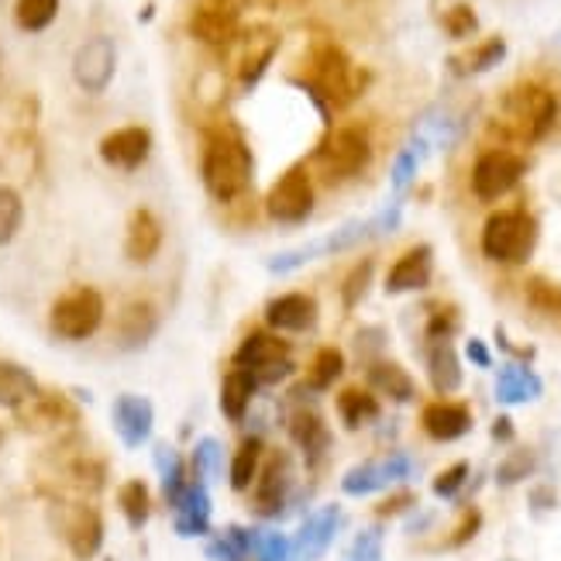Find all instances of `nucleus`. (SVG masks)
<instances>
[{
    "label": "nucleus",
    "mask_w": 561,
    "mask_h": 561,
    "mask_svg": "<svg viewBox=\"0 0 561 561\" xmlns=\"http://www.w3.org/2000/svg\"><path fill=\"white\" fill-rule=\"evenodd\" d=\"M201 176L204 186L214 201L231 204L252 183V156L249 145L241 141L238 131L231 128H217L204 141V159H201Z\"/></svg>",
    "instance_id": "nucleus-1"
},
{
    "label": "nucleus",
    "mask_w": 561,
    "mask_h": 561,
    "mask_svg": "<svg viewBox=\"0 0 561 561\" xmlns=\"http://www.w3.org/2000/svg\"><path fill=\"white\" fill-rule=\"evenodd\" d=\"M310 83L313 93L328 101L331 107H348L352 101H358L362 90L369 87V72L358 69L352 62V56L334 42H317L310 48Z\"/></svg>",
    "instance_id": "nucleus-2"
},
{
    "label": "nucleus",
    "mask_w": 561,
    "mask_h": 561,
    "mask_svg": "<svg viewBox=\"0 0 561 561\" xmlns=\"http://www.w3.org/2000/svg\"><path fill=\"white\" fill-rule=\"evenodd\" d=\"M558 117L554 93L541 83H517L500 104V128L517 141H541Z\"/></svg>",
    "instance_id": "nucleus-3"
},
{
    "label": "nucleus",
    "mask_w": 561,
    "mask_h": 561,
    "mask_svg": "<svg viewBox=\"0 0 561 561\" xmlns=\"http://www.w3.org/2000/svg\"><path fill=\"white\" fill-rule=\"evenodd\" d=\"M369 159H373V141L362 125L334 128L313 152V165H317V173H321L324 183L355 180L362 169L369 165Z\"/></svg>",
    "instance_id": "nucleus-4"
},
{
    "label": "nucleus",
    "mask_w": 561,
    "mask_h": 561,
    "mask_svg": "<svg viewBox=\"0 0 561 561\" xmlns=\"http://www.w3.org/2000/svg\"><path fill=\"white\" fill-rule=\"evenodd\" d=\"M534 245H538V225L524 210H500L482 228V255L493 262L503 265L527 262Z\"/></svg>",
    "instance_id": "nucleus-5"
},
{
    "label": "nucleus",
    "mask_w": 561,
    "mask_h": 561,
    "mask_svg": "<svg viewBox=\"0 0 561 561\" xmlns=\"http://www.w3.org/2000/svg\"><path fill=\"white\" fill-rule=\"evenodd\" d=\"M53 331L66 341H87L104 321V297L93 286L69 289L53 307Z\"/></svg>",
    "instance_id": "nucleus-6"
},
{
    "label": "nucleus",
    "mask_w": 561,
    "mask_h": 561,
    "mask_svg": "<svg viewBox=\"0 0 561 561\" xmlns=\"http://www.w3.org/2000/svg\"><path fill=\"white\" fill-rule=\"evenodd\" d=\"M313 180L304 165H293L276 180V186L265 197V210H270L273 221L279 225H304L307 217L313 214Z\"/></svg>",
    "instance_id": "nucleus-7"
},
{
    "label": "nucleus",
    "mask_w": 561,
    "mask_h": 561,
    "mask_svg": "<svg viewBox=\"0 0 561 561\" xmlns=\"http://www.w3.org/2000/svg\"><path fill=\"white\" fill-rule=\"evenodd\" d=\"M527 173V162L510 149H490L482 152L472 165V193L479 201H500L520 183Z\"/></svg>",
    "instance_id": "nucleus-8"
},
{
    "label": "nucleus",
    "mask_w": 561,
    "mask_h": 561,
    "mask_svg": "<svg viewBox=\"0 0 561 561\" xmlns=\"http://www.w3.org/2000/svg\"><path fill=\"white\" fill-rule=\"evenodd\" d=\"M241 0H197L190 14V35L210 48H231L238 38Z\"/></svg>",
    "instance_id": "nucleus-9"
},
{
    "label": "nucleus",
    "mask_w": 561,
    "mask_h": 561,
    "mask_svg": "<svg viewBox=\"0 0 561 561\" xmlns=\"http://www.w3.org/2000/svg\"><path fill=\"white\" fill-rule=\"evenodd\" d=\"M234 369L252 373L255 382H283L293 373V358L286 345L273 334H252L234 355Z\"/></svg>",
    "instance_id": "nucleus-10"
},
{
    "label": "nucleus",
    "mask_w": 561,
    "mask_h": 561,
    "mask_svg": "<svg viewBox=\"0 0 561 561\" xmlns=\"http://www.w3.org/2000/svg\"><path fill=\"white\" fill-rule=\"evenodd\" d=\"M56 527L62 534V541L77 558H93L104 545V520L93 506L87 503H62L56 510Z\"/></svg>",
    "instance_id": "nucleus-11"
},
{
    "label": "nucleus",
    "mask_w": 561,
    "mask_h": 561,
    "mask_svg": "<svg viewBox=\"0 0 561 561\" xmlns=\"http://www.w3.org/2000/svg\"><path fill=\"white\" fill-rule=\"evenodd\" d=\"M117 69V48L107 35H93L80 45L77 59H72V80L87 93H104L114 80Z\"/></svg>",
    "instance_id": "nucleus-12"
},
{
    "label": "nucleus",
    "mask_w": 561,
    "mask_h": 561,
    "mask_svg": "<svg viewBox=\"0 0 561 561\" xmlns=\"http://www.w3.org/2000/svg\"><path fill=\"white\" fill-rule=\"evenodd\" d=\"M231 45H238V59H234V77L252 87L265 69H270L276 48H279V35L270 28H252L249 35H238Z\"/></svg>",
    "instance_id": "nucleus-13"
},
{
    "label": "nucleus",
    "mask_w": 561,
    "mask_h": 561,
    "mask_svg": "<svg viewBox=\"0 0 561 561\" xmlns=\"http://www.w3.org/2000/svg\"><path fill=\"white\" fill-rule=\"evenodd\" d=\"M149 152H152V135L138 125L117 128L101 141V159L114 169H138L149 159Z\"/></svg>",
    "instance_id": "nucleus-14"
},
{
    "label": "nucleus",
    "mask_w": 561,
    "mask_h": 561,
    "mask_svg": "<svg viewBox=\"0 0 561 561\" xmlns=\"http://www.w3.org/2000/svg\"><path fill=\"white\" fill-rule=\"evenodd\" d=\"M162 249V225L149 207H138L128 221V238H125V255L135 265L152 262Z\"/></svg>",
    "instance_id": "nucleus-15"
},
{
    "label": "nucleus",
    "mask_w": 561,
    "mask_h": 561,
    "mask_svg": "<svg viewBox=\"0 0 561 561\" xmlns=\"http://www.w3.org/2000/svg\"><path fill=\"white\" fill-rule=\"evenodd\" d=\"M431 270H434V252L427 245H417L403 252L393 270L386 276V293H410V289H424L431 283Z\"/></svg>",
    "instance_id": "nucleus-16"
},
{
    "label": "nucleus",
    "mask_w": 561,
    "mask_h": 561,
    "mask_svg": "<svg viewBox=\"0 0 561 561\" xmlns=\"http://www.w3.org/2000/svg\"><path fill=\"white\" fill-rule=\"evenodd\" d=\"M114 424H117V434L121 442L128 448H138L141 442H149L152 434V403L145 397H117L114 403Z\"/></svg>",
    "instance_id": "nucleus-17"
},
{
    "label": "nucleus",
    "mask_w": 561,
    "mask_h": 561,
    "mask_svg": "<svg viewBox=\"0 0 561 561\" xmlns=\"http://www.w3.org/2000/svg\"><path fill=\"white\" fill-rule=\"evenodd\" d=\"M421 424L434 442H458L472 431V413L461 403H431L421 413Z\"/></svg>",
    "instance_id": "nucleus-18"
},
{
    "label": "nucleus",
    "mask_w": 561,
    "mask_h": 561,
    "mask_svg": "<svg viewBox=\"0 0 561 561\" xmlns=\"http://www.w3.org/2000/svg\"><path fill=\"white\" fill-rule=\"evenodd\" d=\"M156 328H159L156 307L145 304V300H135V304H128L125 310H121V317H117V345L135 352L141 345H149Z\"/></svg>",
    "instance_id": "nucleus-19"
},
{
    "label": "nucleus",
    "mask_w": 561,
    "mask_h": 561,
    "mask_svg": "<svg viewBox=\"0 0 561 561\" xmlns=\"http://www.w3.org/2000/svg\"><path fill=\"white\" fill-rule=\"evenodd\" d=\"M265 321L276 331H307L317 321V304L304 293H286V297L273 300L265 310Z\"/></svg>",
    "instance_id": "nucleus-20"
},
{
    "label": "nucleus",
    "mask_w": 561,
    "mask_h": 561,
    "mask_svg": "<svg viewBox=\"0 0 561 561\" xmlns=\"http://www.w3.org/2000/svg\"><path fill=\"white\" fill-rule=\"evenodd\" d=\"M286 490H289V469H286V458L276 451L262 469V485H259V496H255V510L262 517H276L283 503H286Z\"/></svg>",
    "instance_id": "nucleus-21"
},
{
    "label": "nucleus",
    "mask_w": 561,
    "mask_h": 561,
    "mask_svg": "<svg viewBox=\"0 0 561 561\" xmlns=\"http://www.w3.org/2000/svg\"><path fill=\"white\" fill-rule=\"evenodd\" d=\"M289 434H293V442H297V448L307 455V461L313 466L317 458H321L331 445V434H328V424L321 413H313V410H297L293 413V421H289Z\"/></svg>",
    "instance_id": "nucleus-22"
},
{
    "label": "nucleus",
    "mask_w": 561,
    "mask_h": 561,
    "mask_svg": "<svg viewBox=\"0 0 561 561\" xmlns=\"http://www.w3.org/2000/svg\"><path fill=\"white\" fill-rule=\"evenodd\" d=\"M503 56H506V42H503L500 35H493V38H485V42H479V45L466 48V53L451 56V59H448V66H451L455 77H479V72L500 66V62H503Z\"/></svg>",
    "instance_id": "nucleus-23"
},
{
    "label": "nucleus",
    "mask_w": 561,
    "mask_h": 561,
    "mask_svg": "<svg viewBox=\"0 0 561 561\" xmlns=\"http://www.w3.org/2000/svg\"><path fill=\"white\" fill-rule=\"evenodd\" d=\"M38 397V382L35 376L14 362H0V407H24L35 403Z\"/></svg>",
    "instance_id": "nucleus-24"
},
{
    "label": "nucleus",
    "mask_w": 561,
    "mask_h": 561,
    "mask_svg": "<svg viewBox=\"0 0 561 561\" xmlns=\"http://www.w3.org/2000/svg\"><path fill=\"white\" fill-rule=\"evenodd\" d=\"M534 397H541V379L530 369H524V365H506L496 379V400L514 407V403H527Z\"/></svg>",
    "instance_id": "nucleus-25"
},
{
    "label": "nucleus",
    "mask_w": 561,
    "mask_h": 561,
    "mask_svg": "<svg viewBox=\"0 0 561 561\" xmlns=\"http://www.w3.org/2000/svg\"><path fill=\"white\" fill-rule=\"evenodd\" d=\"M427 373H431V386L437 393H455L461 386V362L448 341H434V348L427 355Z\"/></svg>",
    "instance_id": "nucleus-26"
},
{
    "label": "nucleus",
    "mask_w": 561,
    "mask_h": 561,
    "mask_svg": "<svg viewBox=\"0 0 561 561\" xmlns=\"http://www.w3.org/2000/svg\"><path fill=\"white\" fill-rule=\"evenodd\" d=\"M180 517H176V530L180 534H204L207 530V520H210V500H207V490L201 482H190L183 500L176 503Z\"/></svg>",
    "instance_id": "nucleus-27"
},
{
    "label": "nucleus",
    "mask_w": 561,
    "mask_h": 561,
    "mask_svg": "<svg viewBox=\"0 0 561 561\" xmlns=\"http://www.w3.org/2000/svg\"><path fill=\"white\" fill-rule=\"evenodd\" d=\"M255 379L252 373L245 369H231L221 382V410H225V417L228 421H241L245 417V410L252 403V393H255Z\"/></svg>",
    "instance_id": "nucleus-28"
},
{
    "label": "nucleus",
    "mask_w": 561,
    "mask_h": 561,
    "mask_svg": "<svg viewBox=\"0 0 561 561\" xmlns=\"http://www.w3.org/2000/svg\"><path fill=\"white\" fill-rule=\"evenodd\" d=\"M334 530H337V506H324L321 514H313L304 524L300 538H297V545H293V548L304 551V554H321L331 545Z\"/></svg>",
    "instance_id": "nucleus-29"
},
{
    "label": "nucleus",
    "mask_w": 561,
    "mask_h": 561,
    "mask_svg": "<svg viewBox=\"0 0 561 561\" xmlns=\"http://www.w3.org/2000/svg\"><path fill=\"white\" fill-rule=\"evenodd\" d=\"M369 382L379 389V393H386L389 400H397V403L413 400V379H410L407 369H400L397 362H373L369 365Z\"/></svg>",
    "instance_id": "nucleus-30"
},
{
    "label": "nucleus",
    "mask_w": 561,
    "mask_h": 561,
    "mask_svg": "<svg viewBox=\"0 0 561 561\" xmlns=\"http://www.w3.org/2000/svg\"><path fill=\"white\" fill-rule=\"evenodd\" d=\"M259 469H262V442L259 437H245L231 458V490L234 493L249 490Z\"/></svg>",
    "instance_id": "nucleus-31"
},
{
    "label": "nucleus",
    "mask_w": 561,
    "mask_h": 561,
    "mask_svg": "<svg viewBox=\"0 0 561 561\" xmlns=\"http://www.w3.org/2000/svg\"><path fill=\"white\" fill-rule=\"evenodd\" d=\"M337 413L348 427H362L373 417H379V403L373 393H365V389L355 386V389H345V393L337 397Z\"/></svg>",
    "instance_id": "nucleus-32"
},
{
    "label": "nucleus",
    "mask_w": 561,
    "mask_h": 561,
    "mask_svg": "<svg viewBox=\"0 0 561 561\" xmlns=\"http://www.w3.org/2000/svg\"><path fill=\"white\" fill-rule=\"evenodd\" d=\"M117 503H121V514L128 517V524H131V527H145V520H149V514H152L149 485H145L141 479H131V482L121 485Z\"/></svg>",
    "instance_id": "nucleus-33"
},
{
    "label": "nucleus",
    "mask_w": 561,
    "mask_h": 561,
    "mask_svg": "<svg viewBox=\"0 0 561 561\" xmlns=\"http://www.w3.org/2000/svg\"><path fill=\"white\" fill-rule=\"evenodd\" d=\"M59 14V0H18L14 21L21 32H45Z\"/></svg>",
    "instance_id": "nucleus-34"
},
{
    "label": "nucleus",
    "mask_w": 561,
    "mask_h": 561,
    "mask_svg": "<svg viewBox=\"0 0 561 561\" xmlns=\"http://www.w3.org/2000/svg\"><path fill=\"white\" fill-rule=\"evenodd\" d=\"M382 485H389L382 461H369V466H358V469H352L345 479H341V490H345L348 496L376 493V490H382Z\"/></svg>",
    "instance_id": "nucleus-35"
},
{
    "label": "nucleus",
    "mask_w": 561,
    "mask_h": 561,
    "mask_svg": "<svg viewBox=\"0 0 561 561\" xmlns=\"http://www.w3.org/2000/svg\"><path fill=\"white\" fill-rule=\"evenodd\" d=\"M527 304L538 310V313L561 317V283L545 279V276H534L527 283Z\"/></svg>",
    "instance_id": "nucleus-36"
},
{
    "label": "nucleus",
    "mask_w": 561,
    "mask_h": 561,
    "mask_svg": "<svg viewBox=\"0 0 561 561\" xmlns=\"http://www.w3.org/2000/svg\"><path fill=\"white\" fill-rule=\"evenodd\" d=\"M341 373H345V355H341L337 348H321L310 362V386L328 389L331 382H337Z\"/></svg>",
    "instance_id": "nucleus-37"
},
{
    "label": "nucleus",
    "mask_w": 561,
    "mask_h": 561,
    "mask_svg": "<svg viewBox=\"0 0 561 561\" xmlns=\"http://www.w3.org/2000/svg\"><path fill=\"white\" fill-rule=\"evenodd\" d=\"M21 221H24V204L18 197V190L0 186V245H8L18 234Z\"/></svg>",
    "instance_id": "nucleus-38"
},
{
    "label": "nucleus",
    "mask_w": 561,
    "mask_h": 561,
    "mask_svg": "<svg viewBox=\"0 0 561 561\" xmlns=\"http://www.w3.org/2000/svg\"><path fill=\"white\" fill-rule=\"evenodd\" d=\"M442 28H445V35L455 38V42L476 35V32H479V18H476L472 4H461V0H458V4H451V8L442 14Z\"/></svg>",
    "instance_id": "nucleus-39"
},
{
    "label": "nucleus",
    "mask_w": 561,
    "mask_h": 561,
    "mask_svg": "<svg viewBox=\"0 0 561 561\" xmlns=\"http://www.w3.org/2000/svg\"><path fill=\"white\" fill-rule=\"evenodd\" d=\"M534 451L530 448H520V451H514L510 458H503V466L496 469V482L500 485H517V482H524L530 472H534Z\"/></svg>",
    "instance_id": "nucleus-40"
},
{
    "label": "nucleus",
    "mask_w": 561,
    "mask_h": 561,
    "mask_svg": "<svg viewBox=\"0 0 561 561\" xmlns=\"http://www.w3.org/2000/svg\"><path fill=\"white\" fill-rule=\"evenodd\" d=\"M369 279H373V262H358L355 270L348 273L345 286H341V297H345V307H355V304L365 297V289H369Z\"/></svg>",
    "instance_id": "nucleus-41"
},
{
    "label": "nucleus",
    "mask_w": 561,
    "mask_h": 561,
    "mask_svg": "<svg viewBox=\"0 0 561 561\" xmlns=\"http://www.w3.org/2000/svg\"><path fill=\"white\" fill-rule=\"evenodd\" d=\"M466 479H469V461H458V466L445 469L442 476L434 479V493L442 500H451V496H458L461 485H466Z\"/></svg>",
    "instance_id": "nucleus-42"
},
{
    "label": "nucleus",
    "mask_w": 561,
    "mask_h": 561,
    "mask_svg": "<svg viewBox=\"0 0 561 561\" xmlns=\"http://www.w3.org/2000/svg\"><path fill=\"white\" fill-rule=\"evenodd\" d=\"M255 551H259V561H286L293 554V545L283 538V534H259L255 538Z\"/></svg>",
    "instance_id": "nucleus-43"
},
{
    "label": "nucleus",
    "mask_w": 561,
    "mask_h": 561,
    "mask_svg": "<svg viewBox=\"0 0 561 561\" xmlns=\"http://www.w3.org/2000/svg\"><path fill=\"white\" fill-rule=\"evenodd\" d=\"M193 466H197V472L207 479L217 476V469H221V445L217 442H201L197 445V455H193Z\"/></svg>",
    "instance_id": "nucleus-44"
},
{
    "label": "nucleus",
    "mask_w": 561,
    "mask_h": 561,
    "mask_svg": "<svg viewBox=\"0 0 561 561\" xmlns=\"http://www.w3.org/2000/svg\"><path fill=\"white\" fill-rule=\"evenodd\" d=\"M379 551H382V530H362L358 541H355V551L352 558L355 561H379Z\"/></svg>",
    "instance_id": "nucleus-45"
},
{
    "label": "nucleus",
    "mask_w": 561,
    "mask_h": 561,
    "mask_svg": "<svg viewBox=\"0 0 561 561\" xmlns=\"http://www.w3.org/2000/svg\"><path fill=\"white\" fill-rule=\"evenodd\" d=\"M417 162H421V145H417V149H407L397 159V165H393V183L397 186H407L413 180V173H417Z\"/></svg>",
    "instance_id": "nucleus-46"
},
{
    "label": "nucleus",
    "mask_w": 561,
    "mask_h": 561,
    "mask_svg": "<svg viewBox=\"0 0 561 561\" xmlns=\"http://www.w3.org/2000/svg\"><path fill=\"white\" fill-rule=\"evenodd\" d=\"M479 524H482V517H479V510H469L466 517H461V527L451 534V545L458 548V545H466V541H472L476 538V530H479Z\"/></svg>",
    "instance_id": "nucleus-47"
},
{
    "label": "nucleus",
    "mask_w": 561,
    "mask_h": 561,
    "mask_svg": "<svg viewBox=\"0 0 561 561\" xmlns=\"http://www.w3.org/2000/svg\"><path fill=\"white\" fill-rule=\"evenodd\" d=\"M469 355H472L476 365H490V352H485L482 341H469Z\"/></svg>",
    "instance_id": "nucleus-48"
},
{
    "label": "nucleus",
    "mask_w": 561,
    "mask_h": 561,
    "mask_svg": "<svg viewBox=\"0 0 561 561\" xmlns=\"http://www.w3.org/2000/svg\"><path fill=\"white\" fill-rule=\"evenodd\" d=\"M493 437H496V442H510V437H514V424H510L506 417L496 421V424H493Z\"/></svg>",
    "instance_id": "nucleus-49"
},
{
    "label": "nucleus",
    "mask_w": 561,
    "mask_h": 561,
    "mask_svg": "<svg viewBox=\"0 0 561 561\" xmlns=\"http://www.w3.org/2000/svg\"><path fill=\"white\" fill-rule=\"evenodd\" d=\"M400 506H410V493H400L393 503H382V506H379V514H393V510H400Z\"/></svg>",
    "instance_id": "nucleus-50"
},
{
    "label": "nucleus",
    "mask_w": 561,
    "mask_h": 561,
    "mask_svg": "<svg viewBox=\"0 0 561 561\" xmlns=\"http://www.w3.org/2000/svg\"><path fill=\"white\" fill-rule=\"evenodd\" d=\"M0 72H4V66H0Z\"/></svg>",
    "instance_id": "nucleus-51"
}]
</instances>
